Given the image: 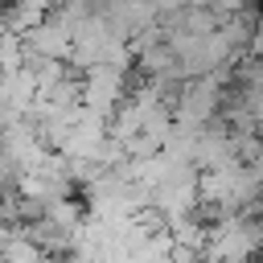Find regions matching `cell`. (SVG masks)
Masks as SVG:
<instances>
[{
    "mask_svg": "<svg viewBox=\"0 0 263 263\" xmlns=\"http://www.w3.org/2000/svg\"><path fill=\"white\" fill-rule=\"evenodd\" d=\"M41 263H66V259H62L58 251H45V259H41Z\"/></svg>",
    "mask_w": 263,
    "mask_h": 263,
    "instance_id": "cell-2",
    "label": "cell"
},
{
    "mask_svg": "<svg viewBox=\"0 0 263 263\" xmlns=\"http://www.w3.org/2000/svg\"><path fill=\"white\" fill-rule=\"evenodd\" d=\"M127 66L119 62H99L82 74V103L90 111H103V115H115L127 99Z\"/></svg>",
    "mask_w": 263,
    "mask_h": 263,
    "instance_id": "cell-1",
    "label": "cell"
}]
</instances>
